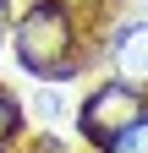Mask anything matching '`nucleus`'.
<instances>
[{
    "mask_svg": "<svg viewBox=\"0 0 148 153\" xmlns=\"http://www.w3.org/2000/svg\"><path fill=\"white\" fill-rule=\"evenodd\" d=\"M11 44H16V66L39 82H66L82 66V27H77V6L61 0H33L22 16H11Z\"/></svg>",
    "mask_w": 148,
    "mask_h": 153,
    "instance_id": "f257e3e1",
    "label": "nucleus"
},
{
    "mask_svg": "<svg viewBox=\"0 0 148 153\" xmlns=\"http://www.w3.org/2000/svg\"><path fill=\"white\" fill-rule=\"evenodd\" d=\"M143 109H148V104H143V93L110 76V82H99V88L77 104V131H82L93 148H110V142H115Z\"/></svg>",
    "mask_w": 148,
    "mask_h": 153,
    "instance_id": "f03ea898",
    "label": "nucleus"
},
{
    "mask_svg": "<svg viewBox=\"0 0 148 153\" xmlns=\"http://www.w3.org/2000/svg\"><path fill=\"white\" fill-rule=\"evenodd\" d=\"M110 66H115V82L148 93V16H132L110 33Z\"/></svg>",
    "mask_w": 148,
    "mask_h": 153,
    "instance_id": "7ed1b4c3",
    "label": "nucleus"
},
{
    "mask_svg": "<svg viewBox=\"0 0 148 153\" xmlns=\"http://www.w3.org/2000/svg\"><path fill=\"white\" fill-rule=\"evenodd\" d=\"M22 115H28V109H22V99H16V93H6V88H0V148H11L16 137H22V126H28Z\"/></svg>",
    "mask_w": 148,
    "mask_h": 153,
    "instance_id": "20e7f679",
    "label": "nucleus"
},
{
    "mask_svg": "<svg viewBox=\"0 0 148 153\" xmlns=\"http://www.w3.org/2000/svg\"><path fill=\"white\" fill-rule=\"evenodd\" d=\"M104 153H148V109H143V115H137V120L126 126V131H121V137L110 142Z\"/></svg>",
    "mask_w": 148,
    "mask_h": 153,
    "instance_id": "39448f33",
    "label": "nucleus"
},
{
    "mask_svg": "<svg viewBox=\"0 0 148 153\" xmlns=\"http://www.w3.org/2000/svg\"><path fill=\"white\" fill-rule=\"evenodd\" d=\"M39 115H44V120H55V115H66V99H61L55 88H44V93H39Z\"/></svg>",
    "mask_w": 148,
    "mask_h": 153,
    "instance_id": "423d86ee",
    "label": "nucleus"
},
{
    "mask_svg": "<svg viewBox=\"0 0 148 153\" xmlns=\"http://www.w3.org/2000/svg\"><path fill=\"white\" fill-rule=\"evenodd\" d=\"M28 153H71V148H66V142H61V137H39V142H33V148H28Z\"/></svg>",
    "mask_w": 148,
    "mask_h": 153,
    "instance_id": "0eeeda50",
    "label": "nucleus"
},
{
    "mask_svg": "<svg viewBox=\"0 0 148 153\" xmlns=\"http://www.w3.org/2000/svg\"><path fill=\"white\" fill-rule=\"evenodd\" d=\"M61 6H93V0H61Z\"/></svg>",
    "mask_w": 148,
    "mask_h": 153,
    "instance_id": "6e6552de",
    "label": "nucleus"
}]
</instances>
